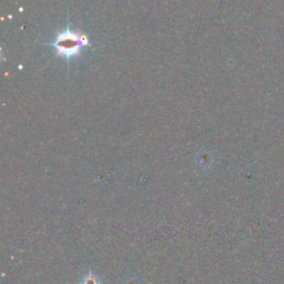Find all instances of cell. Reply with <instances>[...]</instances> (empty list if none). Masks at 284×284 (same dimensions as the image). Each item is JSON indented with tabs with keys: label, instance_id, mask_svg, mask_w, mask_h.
Instances as JSON below:
<instances>
[{
	"label": "cell",
	"instance_id": "6da1fadb",
	"mask_svg": "<svg viewBox=\"0 0 284 284\" xmlns=\"http://www.w3.org/2000/svg\"><path fill=\"white\" fill-rule=\"evenodd\" d=\"M86 44H88V40L81 34L66 30L59 34L56 41L53 42V47L60 56L66 57V59H71L77 56Z\"/></svg>",
	"mask_w": 284,
	"mask_h": 284
}]
</instances>
